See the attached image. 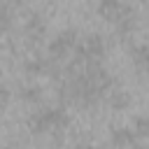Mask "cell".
<instances>
[{
    "instance_id": "obj_1",
    "label": "cell",
    "mask_w": 149,
    "mask_h": 149,
    "mask_svg": "<svg viewBox=\"0 0 149 149\" xmlns=\"http://www.w3.org/2000/svg\"><path fill=\"white\" fill-rule=\"evenodd\" d=\"M28 126H30L33 133H51V135L61 133L63 135V130L70 126V119L63 109H51L49 107V109H40L37 114H33Z\"/></svg>"
},
{
    "instance_id": "obj_7",
    "label": "cell",
    "mask_w": 149,
    "mask_h": 149,
    "mask_svg": "<svg viewBox=\"0 0 149 149\" xmlns=\"http://www.w3.org/2000/svg\"><path fill=\"white\" fill-rule=\"evenodd\" d=\"M133 61L144 74H149V47H135L133 49Z\"/></svg>"
},
{
    "instance_id": "obj_12",
    "label": "cell",
    "mask_w": 149,
    "mask_h": 149,
    "mask_svg": "<svg viewBox=\"0 0 149 149\" xmlns=\"http://www.w3.org/2000/svg\"><path fill=\"white\" fill-rule=\"evenodd\" d=\"M74 149H98V147H91V144H79V147H74Z\"/></svg>"
},
{
    "instance_id": "obj_6",
    "label": "cell",
    "mask_w": 149,
    "mask_h": 149,
    "mask_svg": "<svg viewBox=\"0 0 149 149\" xmlns=\"http://www.w3.org/2000/svg\"><path fill=\"white\" fill-rule=\"evenodd\" d=\"M107 102H109L112 109H126V107L130 105V98H128L126 91H121L119 86H114V88L107 93Z\"/></svg>"
},
{
    "instance_id": "obj_5",
    "label": "cell",
    "mask_w": 149,
    "mask_h": 149,
    "mask_svg": "<svg viewBox=\"0 0 149 149\" xmlns=\"http://www.w3.org/2000/svg\"><path fill=\"white\" fill-rule=\"evenodd\" d=\"M98 12H100L107 21H112V23H114V21L119 19V14L123 12V5H121V2H116V0H105V2H100V5H98Z\"/></svg>"
},
{
    "instance_id": "obj_4",
    "label": "cell",
    "mask_w": 149,
    "mask_h": 149,
    "mask_svg": "<svg viewBox=\"0 0 149 149\" xmlns=\"http://www.w3.org/2000/svg\"><path fill=\"white\" fill-rule=\"evenodd\" d=\"M112 144L116 147V149H133L135 147V133L130 130V128H116V130H112Z\"/></svg>"
},
{
    "instance_id": "obj_3",
    "label": "cell",
    "mask_w": 149,
    "mask_h": 149,
    "mask_svg": "<svg viewBox=\"0 0 149 149\" xmlns=\"http://www.w3.org/2000/svg\"><path fill=\"white\" fill-rule=\"evenodd\" d=\"M44 30H47V23H44V19L42 16H30L28 19V23H26V35H28V40L35 44H40L42 42V37H44Z\"/></svg>"
},
{
    "instance_id": "obj_9",
    "label": "cell",
    "mask_w": 149,
    "mask_h": 149,
    "mask_svg": "<svg viewBox=\"0 0 149 149\" xmlns=\"http://www.w3.org/2000/svg\"><path fill=\"white\" fill-rule=\"evenodd\" d=\"M21 98L28 100V102H37V100L42 98V91H40V86H28V88H23Z\"/></svg>"
},
{
    "instance_id": "obj_11",
    "label": "cell",
    "mask_w": 149,
    "mask_h": 149,
    "mask_svg": "<svg viewBox=\"0 0 149 149\" xmlns=\"http://www.w3.org/2000/svg\"><path fill=\"white\" fill-rule=\"evenodd\" d=\"M7 100H9V88H7L5 84H0V107L7 105Z\"/></svg>"
},
{
    "instance_id": "obj_2",
    "label": "cell",
    "mask_w": 149,
    "mask_h": 149,
    "mask_svg": "<svg viewBox=\"0 0 149 149\" xmlns=\"http://www.w3.org/2000/svg\"><path fill=\"white\" fill-rule=\"evenodd\" d=\"M79 33L77 30H72V28H68V30H63V33H58V37L49 44V56L51 58H56V61H63L77 44H79Z\"/></svg>"
},
{
    "instance_id": "obj_8",
    "label": "cell",
    "mask_w": 149,
    "mask_h": 149,
    "mask_svg": "<svg viewBox=\"0 0 149 149\" xmlns=\"http://www.w3.org/2000/svg\"><path fill=\"white\" fill-rule=\"evenodd\" d=\"M133 133L140 135V137H149V116H137V119H135Z\"/></svg>"
},
{
    "instance_id": "obj_10",
    "label": "cell",
    "mask_w": 149,
    "mask_h": 149,
    "mask_svg": "<svg viewBox=\"0 0 149 149\" xmlns=\"http://www.w3.org/2000/svg\"><path fill=\"white\" fill-rule=\"evenodd\" d=\"M9 26H12V12L7 5H0V33L7 30Z\"/></svg>"
}]
</instances>
